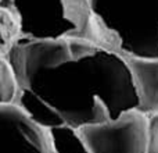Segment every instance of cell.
Segmentation results:
<instances>
[{
  "label": "cell",
  "mask_w": 158,
  "mask_h": 153,
  "mask_svg": "<svg viewBox=\"0 0 158 153\" xmlns=\"http://www.w3.org/2000/svg\"><path fill=\"white\" fill-rule=\"evenodd\" d=\"M13 0H2V3H11Z\"/></svg>",
  "instance_id": "obj_13"
},
{
  "label": "cell",
  "mask_w": 158,
  "mask_h": 153,
  "mask_svg": "<svg viewBox=\"0 0 158 153\" xmlns=\"http://www.w3.org/2000/svg\"><path fill=\"white\" fill-rule=\"evenodd\" d=\"M69 43V52H71L72 61H81L87 57L97 55L100 52V47L96 45L90 43V42L85 41V39H75V38H67Z\"/></svg>",
  "instance_id": "obj_11"
},
{
  "label": "cell",
  "mask_w": 158,
  "mask_h": 153,
  "mask_svg": "<svg viewBox=\"0 0 158 153\" xmlns=\"http://www.w3.org/2000/svg\"><path fill=\"white\" fill-rule=\"evenodd\" d=\"M74 129L107 123L139 107L135 82L118 55L100 50L36 75L29 88Z\"/></svg>",
  "instance_id": "obj_1"
},
{
  "label": "cell",
  "mask_w": 158,
  "mask_h": 153,
  "mask_svg": "<svg viewBox=\"0 0 158 153\" xmlns=\"http://www.w3.org/2000/svg\"><path fill=\"white\" fill-rule=\"evenodd\" d=\"M126 63L135 82L139 98V107L146 116L158 114V59H144L118 53Z\"/></svg>",
  "instance_id": "obj_7"
},
{
  "label": "cell",
  "mask_w": 158,
  "mask_h": 153,
  "mask_svg": "<svg viewBox=\"0 0 158 153\" xmlns=\"http://www.w3.org/2000/svg\"><path fill=\"white\" fill-rule=\"evenodd\" d=\"M87 153H147L148 116L137 109L77 129Z\"/></svg>",
  "instance_id": "obj_3"
},
{
  "label": "cell",
  "mask_w": 158,
  "mask_h": 153,
  "mask_svg": "<svg viewBox=\"0 0 158 153\" xmlns=\"http://www.w3.org/2000/svg\"><path fill=\"white\" fill-rule=\"evenodd\" d=\"M21 106L36 123L47 128H57V127L67 125L64 118L58 111H56L53 107H50L44 100H42L35 92L31 89L19 90V96L17 103Z\"/></svg>",
  "instance_id": "obj_8"
},
{
  "label": "cell",
  "mask_w": 158,
  "mask_h": 153,
  "mask_svg": "<svg viewBox=\"0 0 158 153\" xmlns=\"http://www.w3.org/2000/svg\"><path fill=\"white\" fill-rule=\"evenodd\" d=\"M6 60L13 67L19 89H29L36 75L72 61L67 38H21L8 52Z\"/></svg>",
  "instance_id": "obj_4"
},
{
  "label": "cell",
  "mask_w": 158,
  "mask_h": 153,
  "mask_svg": "<svg viewBox=\"0 0 158 153\" xmlns=\"http://www.w3.org/2000/svg\"><path fill=\"white\" fill-rule=\"evenodd\" d=\"M147 153H158V114L148 116Z\"/></svg>",
  "instance_id": "obj_12"
},
{
  "label": "cell",
  "mask_w": 158,
  "mask_h": 153,
  "mask_svg": "<svg viewBox=\"0 0 158 153\" xmlns=\"http://www.w3.org/2000/svg\"><path fill=\"white\" fill-rule=\"evenodd\" d=\"M0 153H57L53 132L18 104H0Z\"/></svg>",
  "instance_id": "obj_5"
},
{
  "label": "cell",
  "mask_w": 158,
  "mask_h": 153,
  "mask_svg": "<svg viewBox=\"0 0 158 153\" xmlns=\"http://www.w3.org/2000/svg\"><path fill=\"white\" fill-rule=\"evenodd\" d=\"M64 17L71 22L74 29L64 38L85 39L101 50L111 53L123 52L119 36L111 31L94 11L92 0H61Z\"/></svg>",
  "instance_id": "obj_6"
},
{
  "label": "cell",
  "mask_w": 158,
  "mask_h": 153,
  "mask_svg": "<svg viewBox=\"0 0 158 153\" xmlns=\"http://www.w3.org/2000/svg\"><path fill=\"white\" fill-rule=\"evenodd\" d=\"M103 22L119 36L123 53L158 59V7L151 0H92Z\"/></svg>",
  "instance_id": "obj_2"
},
{
  "label": "cell",
  "mask_w": 158,
  "mask_h": 153,
  "mask_svg": "<svg viewBox=\"0 0 158 153\" xmlns=\"http://www.w3.org/2000/svg\"><path fill=\"white\" fill-rule=\"evenodd\" d=\"M19 90L13 67L6 59L0 57V104H15Z\"/></svg>",
  "instance_id": "obj_10"
},
{
  "label": "cell",
  "mask_w": 158,
  "mask_h": 153,
  "mask_svg": "<svg viewBox=\"0 0 158 153\" xmlns=\"http://www.w3.org/2000/svg\"><path fill=\"white\" fill-rule=\"evenodd\" d=\"M0 57H6L11 47L24 36L22 18L13 3H2L0 6Z\"/></svg>",
  "instance_id": "obj_9"
}]
</instances>
